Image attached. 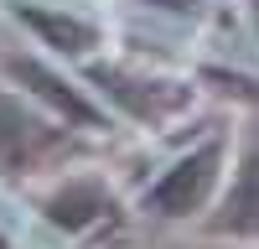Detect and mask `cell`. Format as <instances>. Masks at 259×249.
I'll return each instance as SVG.
<instances>
[{
  "instance_id": "277c9868",
  "label": "cell",
  "mask_w": 259,
  "mask_h": 249,
  "mask_svg": "<svg viewBox=\"0 0 259 249\" xmlns=\"http://www.w3.org/2000/svg\"><path fill=\"white\" fill-rule=\"evenodd\" d=\"M41 151V135H36V119L21 109L11 94H0V166H21Z\"/></svg>"
},
{
  "instance_id": "7a4b0ae2",
  "label": "cell",
  "mask_w": 259,
  "mask_h": 249,
  "mask_svg": "<svg viewBox=\"0 0 259 249\" xmlns=\"http://www.w3.org/2000/svg\"><path fill=\"white\" fill-rule=\"evenodd\" d=\"M218 234H259V130L249 135L244 156H239V172H233V187L212 218Z\"/></svg>"
},
{
  "instance_id": "52a82bcc",
  "label": "cell",
  "mask_w": 259,
  "mask_h": 249,
  "mask_svg": "<svg viewBox=\"0 0 259 249\" xmlns=\"http://www.w3.org/2000/svg\"><path fill=\"white\" fill-rule=\"evenodd\" d=\"M171 6H192V0H171Z\"/></svg>"
},
{
  "instance_id": "6da1fadb",
  "label": "cell",
  "mask_w": 259,
  "mask_h": 249,
  "mask_svg": "<svg viewBox=\"0 0 259 249\" xmlns=\"http://www.w3.org/2000/svg\"><path fill=\"white\" fill-rule=\"evenodd\" d=\"M218 166H223V145L207 140L202 151H192L187 161H177V166H171V172L145 192L150 213H166V218H187V213H197V208L207 202V192L218 187Z\"/></svg>"
},
{
  "instance_id": "5b68a950",
  "label": "cell",
  "mask_w": 259,
  "mask_h": 249,
  "mask_svg": "<svg viewBox=\"0 0 259 249\" xmlns=\"http://www.w3.org/2000/svg\"><path fill=\"white\" fill-rule=\"evenodd\" d=\"M36 31H47L57 47H68V52H83V47H94V26L89 21H68V16H47V11H31L26 16Z\"/></svg>"
},
{
  "instance_id": "3957f363",
  "label": "cell",
  "mask_w": 259,
  "mask_h": 249,
  "mask_svg": "<svg viewBox=\"0 0 259 249\" xmlns=\"http://www.w3.org/2000/svg\"><path fill=\"white\" fill-rule=\"evenodd\" d=\"M47 213L62 228H89L94 218L109 213V187H104L99 177H73V182H62L47 197Z\"/></svg>"
},
{
  "instance_id": "8992f818",
  "label": "cell",
  "mask_w": 259,
  "mask_h": 249,
  "mask_svg": "<svg viewBox=\"0 0 259 249\" xmlns=\"http://www.w3.org/2000/svg\"><path fill=\"white\" fill-rule=\"evenodd\" d=\"M16 73H21V78H26V83H36V89H41V94H47V99L57 104V109H62V114H78V119H89V124L99 119V114L89 109V104H83L78 94H68V89H62V83L52 78V73H41V68H31V62H16Z\"/></svg>"
}]
</instances>
